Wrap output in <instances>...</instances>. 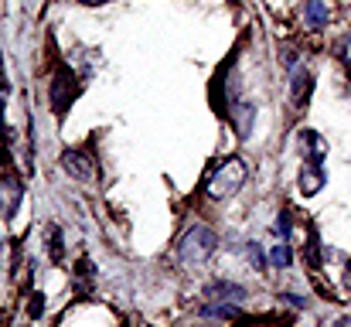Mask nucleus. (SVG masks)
Here are the masks:
<instances>
[{
  "instance_id": "obj_1",
  "label": "nucleus",
  "mask_w": 351,
  "mask_h": 327,
  "mask_svg": "<svg viewBox=\"0 0 351 327\" xmlns=\"http://www.w3.org/2000/svg\"><path fill=\"white\" fill-rule=\"evenodd\" d=\"M215 249H219L215 228H208V225H191V228L181 235L174 259H178L181 269H198V266H205V263L215 256Z\"/></svg>"
},
{
  "instance_id": "obj_2",
  "label": "nucleus",
  "mask_w": 351,
  "mask_h": 327,
  "mask_svg": "<svg viewBox=\"0 0 351 327\" xmlns=\"http://www.w3.org/2000/svg\"><path fill=\"white\" fill-rule=\"evenodd\" d=\"M245 178H249L245 160H242V157H226V160L212 171V178H208V198H212V202L232 198L235 191L245 184Z\"/></svg>"
},
{
  "instance_id": "obj_3",
  "label": "nucleus",
  "mask_w": 351,
  "mask_h": 327,
  "mask_svg": "<svg viewBox=\"0 0 351 327\" xmlns=\"http://www.w3.org/2000/svg\"><path fill=\"white\" fill-rule=\"evenodd\" d=\"M79 93H82V82H79L69 69H58V72H55V82H51V109H55V112H65V109L75 103Z\"/></svg>"
},
{
  "instance_id": "obj_4",
  "label": "nucleus",
  "mask_w": 351,
  "mask_h": 327,
  "mask_svg": "<svg viewBox=\"0 0 351 327\" xmlns=\"http://www.w3.org/2000/svg\"><path fill=\"white\" fill-rule=\"evenodd\" d=\"M62 167H65V174H72L75 181H93V178H96V164H93V157L82 154V150H65V154H62Z\"/></svg>"
},
{
  "instance_id": "obj_5",
  "label": "nucleus",
  "mask_w": 351,
  "mask_h": 327,
  "mask_svg": "<svg viewBox=\"0 0 351 327\" xmlns=\"http://www.w3.org/2000/svg\"><path fill=\"white\" fill-rule=\"evenodd\" d=\"M324 181H328V174H324L321 160L304 157V167H300V195H304V198H314V195L324 188Z\"/></svg>"
},
{
  "instance_id": "obj_6",
  "label": "nucleus",
  "mask_w": 351,
  "mask_h": 327,
  "mask_svg": "<svg viewBox=\"0 0 351 327\" xmlns=\"http://www.w3.org/2000/svg\"><path fill=\"white\" fill-rule=\"evenodd\" d=\"M17 205H21V181L7 171V174L0 178V215L10 218L17 212Z\"/></svg>"
},
{
  "instance_id": "obj_7",
  "label": "nucleus",
  "mask_w": 351,
  "mask_h": 327,
  "mask_svg": "<svg viewBox=\"0 0 351 327\" xmlns=\"http://www.w3.org/2000/svg\"><path fill=\"white\" fill-rule=\"evenodd\" d=\"M311 93H314V75H311L307 65H297L293 69V79H290V99H293V106H304L311 99Z\"/></svg>"
},
{
  "instance_id": "obj_8",
  "label": "nucleus",
  "mask_w": 351,
  "mask_h": 327,
  "mask_svg": "<svg viewBox=\"0 0 351 327\" xmlns=\"http://www.w3.org/2000/svg\"><path fill=\"white\" fill-rule=\"evenodd\" d=\"M229 119L239 130V136H245L252 130V123H256V106L252 103H229Z\"/></svg>"
},
{
  "instance_id": "obj_9",
  "label": "nucleus",
  "mask_w": 351,
  "mask_h": 327,
  "mask_svg": "<svg viewBox=\"0 0 351 327\" xmlns=\"http://www.w3.org/2000/svg\"><path fill=\"white\" fill-rule=\"evenodd\" d=\"M300 150H304V157H311V160H324L328 140H324L317 130H300Z\"/></svg>"
},
{
  "instance_id": "obj_10",
  "label": "nucleus",
  "mask_w": 351,
  "mask_h": 327,
  "mask_svg": "<svg viewBox=\"0 0 351 327\" xmlns=\"http://www.w3.org/2000/svg\"><path fill=\"white\" fill-rule=\"evenodd\" d=\"M304 21H307L311 31H321V27L328 24V7H324V0H307V3H304Z\"/></svg>"
},
{
  "instance_id": "obj_11",
  "label": "nucleus",
  "mask_w": 351,
  "mask_h": 327,
  "mask_svg": "<svg viewBox=\"0 0 351 327\" xmlns=\"http://www.w3.org/2000/svg\"><path fill=\"white\" fill-rule=\"evenodd\" d=\"M290 259H293V256H290V245H287V239H280V242L269 249V263H273L276 269H287Z\"/></svg>"
},
{
  "instance_id": "obj_12",
  "label": "nucleus",
  "mask_w": 351,
  "mask_h": 327,
  "mask_svg": "<svg viewBox=\"0 0 351 327\" xmlns=\"http://www.w3.org/2000/svg\"><path fill=\"white\" fill-rule=\"evenodd\" d=\"M242 293H245V290L235 287V283H229V280H219V283L208 287V297H232V300H239Z\"/></svg>"
},
{
  "instance_id": "obj_13",
  "label": "nucleus",
  "mask_w": 351,
  "mask_h": 327,
  "mask_svg": "<svg viewBox=\"0 0 351 327\" xmlns=\"http://www.w3.org/2000/svg\"><path fill=\"white\" fill-rule=\"evenodd\" d=\"M205 314H208V317H239V311H235L232 304H208Z\"/></svg>"
},
{
  "instance_id": "obj_14",
  "label": "nucleus",
  "mask_w": 351,
  "mask_h": 327,
  "mask_svg": "<svg viewBox=\"0 0 351 327\" xmlns=\"http://www.w3.org/2000/svg\"><path fill=\"white\" fill-rule=\"evenodd\" d=\"M245 259H249L256 269H266V256H263V249H259L256 242H249V245H245Z\"/></svg>"
},
{
  "instance_id": "obj_15",
  "label": "nucleus",
  "mask_w": 351,
  "mask_h": 327,
  "mask_svg": "<svg viewBox=\"0 0 351 327\" xmlns=\"http://www.w3.org/2000/svg\"><path fill=\"white\" fill-rule=\"evenodd\" d=\"M338 51H341V62L348 65V72H351V31L341 38V41H338Z\"/></svg>"
},
{
  "instance_id": "obj_16",
  "label": "nucleus",
  "mask_w": 351,
  "mask_h": 327,
  "mask_svg": "<svg viewBox=\"0 0 351 327\" xmlns=\"http://www.w3.org/2000/svg\"><path fill=\"white\" fill-rule=\"evenodd\" d=\"M239 327H280V317H256V321H239Z\"/></svg>"
},
{
  "instance_id": "obj_17",
  "label": "nucleus",
  "mask_w": 351,
  "mask_h": 327,
  "mask_svg": "<svg viewBox=\"0 0 351 327\" xmlns=\"http://www.w3.org/2000/svg\"><path fill=\"white\" fill-rule=\"evenodd\" d=\"M51 259H62V239H58V228H51Z\"/></svg>"
},
{
  "instance_id": "obj_18",
  "label": "nucleus",
  "mask_w": 351,
  "mask_h": 327,
  "mask_svg": "<svg viewBox=\"0 0 351 327\" xmlns=\"http://www.w3.org/2000/svg\"><path fill=\"white\" fill-rule=\"evenodd\" d=\"M273 232H276V235H283V239L290 235V221H287V215H280V218H276V225H273Z\"/></svg>"
},
{
  "instance_id": "obj_19",
  "label": "nucleus",
  "mask_w": 351,
  "mask_h": 327,
  "mask_svg": "<svg viewBox=\"0 0 351 327\" xmlns=\"http://www.w3.org/2000/svg\"><path fill=\"white\" fill-rule=\"evenodd\" d=\"M41 311H45V307H41V297H34V300H31V317H41Z\"/></svg>"
},
{
  "instance_id": "obj_20",
  "label": "nucleus",
  "mask_w": 351,
  "mask_h": 327,
  "mask_svg": "<svg viewBox=\"0 0 351 327\" xmlns=\"http://www.w3.org/2000/svg\"><path fill=\"white\" fill-rule=\"evenodd\" d=\"M345 287L351 290V263H348V269H345Z\"/></svg>"
},
{
  "instance_id": "obj_21",
  "label": "nucleus",
  "mask_w": 351,
  "mask_h": 327,
  "mask_svg": "<svg viewBox=\"0 0 351 327\" xmlns=\"http://www.w3.org/2000/svg\"><path fill=\"white\" fill-rule=\"evenodd\" d=\"M86 3H89V0H86ZM93 3H103V0H93Z\"/></svg>"
}]
</instances>
